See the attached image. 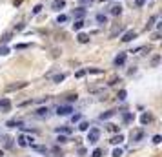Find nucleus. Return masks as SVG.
I'll list each match as a JSON object with an SVG mask.
<instances>
[{
    "label": "nucleus",
    "instance_id": "obj_1",
    "mask_svg": "<svg viewBox=\"0 0 162 157\" xmlns=\"http://www.w3.org/2000/svg\"><path fill=\"white\" fill-rule=\"evenodd\" d=\"M99 137H100V130L99 128H91L89 132H87V141H89L91 144H95L97 141H99Z\"/></svg>",
    "mask_w": 162,
    "mask_h": 157
},
{
    "label": "nucleus",
    "instance_id": "obj_2",
    "mask_svg": "<svg viewBox=\"0 0 162 157\" xmlns=\"http://www.w3.org/2000/svg\"><path fill=\"white\" fill-rule=\"evenodd\" d=\"M0 111H2V113L11 111V101L9 99H0Z\"/></svg>",
    "mask_w": 162,
    "mask_h": 157
},
{
    "label": "nucleus",
    "instance_id": "obj_3",
    "mask_svg": "<svg viewBox=\"0 0 162 157\" xmlns=\"http://www.w3.org/2000/svg\"><path fill=\"white\" fill-rule=\"evenodd\" d=\"M27 82H15V84H7L6 86V91H17V90H22V88H26Z\"/></svg>",
    "mask_w": 162,
    "mask_h": 157
},
{
    "label": "nucleus",
    "instance_id": "obj_4",
    "mask_svg": "<svg viewBox=\"0 0 162 157\" xmlns=\"http://www.w3.org/2000/svg\"><path fill=\"white\" fill-rule=\"evenodd\" d=\"M135 37H137V31H133V29H129V31H126L124 35H122V38H120V40H122V42H129V40H133Z\"/></svg>",
    "mask_w": 162,
    "mask_h": 157
},
{
    "label": "nucleus",
    "instance_id": "obj_5",
    "mask_svg": "<svg viewBox=\"0 0 162 157\" xmlns=\"http://www.w3.org/2000/svg\"><path fill=\"white\" fill-rule=\"evenodd\" d=\"M71 111H73L71 106H58V108H57V115H62V117H64V115H69Z\"/></svg>",
    "mask_w": 162,
    "mask_h": 157
},
{
    "label": "nucleus",
    "instance_id": "obj_6",
    "mask_svg": "<svg viewBox=\"0 0 162 157\" xmlns=\"http://www.w3.org/2000/svg\"><path fill=\"white\" fill-rule=\"evenodd\" d=\"M142 137H144V128H139V130H133V132H131V139H133L135 143H137V141H140Z\"/></svg>",
    "mask_w": 162,
    "mask_h": 157
},
{
    "label": "nucleus",
    "instance_id": "obj_7",
    "mask_svg": "<svg viewBox=\"0 0 162 157\" xmlns=\"http://www.w3.org/2000/svg\"><path fill=\"white\" fill-rule=\"evenodd\" d=\"M122 33H124V26H115L109 33V38H115L117 35H122Z\"/></svg>",
    "mask_w": 162,
    "mask_h": 157
},
{
    "label": "nucleus",
    "instance_id": "obj_8",
    "mask_svg": "<svg viewBox=\"0 0 162 157\" xmlns=\"http://www.w3.org/2000/svg\"><path fill=\"white\" fill-rule=\"evenodd\" d=\"M126 53H119V55H117L115 57V60H113V62H115V66L117 68H119V66H122V64H124V62H126Z\"/></svg>",
    "mask_w": 162,
    "mask_h": 157
},
{
    "label": "nucleus",
    "instance_id": "obj_9",
    "mask_svg": "<svg viewBox=\"0 0 162 157\" xmlns=\"http://www.w3.org/2000/svg\"><path fill=\"white\" fill-rule=\"evenodd\" d=\"M51 7L55 9V11H60V9H64V7H66V2H64V0H53Z\"/></svg>",
    "mask_w": 162,
    "mask_h": 157
},
{
    "label": "nucleus",
    "instance_id": "obj_10",
    "mask_svg": "<svg viewBox=\"0 0 162 157\" xmlns=\"http://www.w3.org/2000/svg\"><path fill=\"white\" fill-rule=\"evenodd\" d=\"M35 115L37 117H46L47 119V117H49V108H38V110L35 111Z\"/></svg>",
    "mask_w": 162,
    "mask_h": 157
},
{
    "label": "nucleus",
    "instance_id": "obj_11",
    "mask_svg": "<svg viewBox=\"0 0 162 157\" xmlns=\"http://www.w3.org/2000/svg\"><path fill=\"white\" fill-rule=\"evenodd\" d=\"M109 13L113 15V17H119V15L122 13V6H120V4H115V6L109 9Z\"/></svg>",
    "mask_w": 162,
    "mask_h": 157
},
{
    "label": "nucleus",
    "instance_id": "obj_12",
    "mask_svg": "<svg viewBox=\"0 0 162 157\" xmlns=\"http://www.w3.org/2000/svg\"><path fill=\"white\" fill-rule=\"evenodd\" d=\"M77 40L80 42V44H86V42H89V35H86V33H78Z\"/></svg>",
    "mask_w": 162,
    "mask_h": 157
},
{
    "label": "nucleus",
    "instance_id": "obj_13",
    "mask_svg": "<svg viewBox=\"0 0 162 157\" xmlns=\"http://www.w3.org/2000/svg\"><path fill=\"white\" fill-rule=\"evenodd\" d=\"M84 20H82V18H78V20H75V24H73V29H75V31H80L82 28H84Z\"/></svg>",
    "mask_w": 162,
    "mask_h": 157
},
{
    "label": "nucleus",
    "instance_id": "obj_14",
    "mask_svg": "<svg viewBox=\"0 0 162 157\" xmlns=\"http://www.w3.org/2000/svg\"><path fill=\"white\" fill-rule=\"evenodd\" d=\"M122 141H124V135H122V134H119V135H115V137H113V139L109 141V143H111V144H120Z\"/></svg>",
    "mask_w": 162,
    "mask_h": 157
},
{
    "label": "nucleus",
    "instance_id": "obj_15",
    "mask_svg": "<svg viewBox=\"0 0 162 157\" xmlns=\"http://www.w3.org/2000/svg\"><path fill=\"white\" fill-rule=\"evenodd\" d=\"M140 122H142V124H149V122H151V115L149 113H142V117H140Z\"/></svg>",
    "mask_w": 162,
    "mask_h": 157
},
{
    "label": "nucleus",
    "instance_id": "obj_16",
    "mask_svg": "<svg viewBox=\"0 0 162 157\" xmlns=\"http://www.w3.org/2000/svg\"><path fill=\"white\" fill-rule=\"evenodd\" d=\"M6 126H9V128H17V126H18V128H22V121H17V119H15V121H9Z\"/></svg>",
    "mask_w": 162,
    "mask_h": 157
},
{
    "label": "nucleus",
    "instance_id": "obj_17",
    "mask_svg": "<svg viewBox=\"0 0 162 157\" xmlns=\"http://www.w3.org/2000/svg\"><path fill=\"white\" fill-rule=\"evenodd\" d=\"M2 139H4V146H6V148H11V146H13V139L9 135H4Z\"/></svg>",
    "mask_w": 162,
    "mask_h": 157
},
{
    "label": "nucleus",
    "instance_id": "obj_18",
    "mask_svg": "<svg viewBox=\"0 0 162 157\" xmlns=\"http://www.w3.org/2000/svg\"><path fill=\"white\" fill-rule=\"evenodd\" d=\"M84 15H86V9H84V7H78L77 11H75V20H78V18H82Z\"/></svg>",
    "mask_w": 162,
    "mask_h": 157
},
{
    "label": "nucleus",
    "instance_id": "obj_19",
    "mask_svg": "<svg viewBox=\"0 0 162 157\" xmlns=\"http://www.w3.org/2000/svg\"><path fill=\"white\" fill-rule=\"evenodd\" d=\"M18 146H22V148H24V146H29L26 135H20V137H18Z\"/></svg>",
    "mask_w": 162,
    "mask_h": 157
},
{
    "label": "nucleus",
    "instance_id": "obj_20",
    "mask_svg": "<svg viewBox=\"0 0 162 157\" xmlns=\"http://www.w3.org/2000/svg\"><path fill=\"white\" fill-rule=\"evenodd\" d=\"M55 132L57 134H71V128L69 126H60V128H57Z\"/></svg>",
    "mask_w": 162,
    "mask_h": 157
},
{
    "label": "nucleus",
    "instance_id": "obj_21",
    "mask_svg": "<svg viewBox=\"0 0 162 157\" xmlns=\"http://www.w3.org/2000/svg\"><path fill=\"white\" fill-rule=\"evenodd\" d=\"M97 22H99V24H107V17H106V15H102V13H99V15H97Z\"/></svg>",
    "mask_w": 162,
    "mask_h": 157
},
{
    "label": "nucleus",
    "instance_id": "obj_22",
    "mask_svg": "<svg viewBox=\"0 0 162 157\" xmlns=\"http://www.w3.org/2000/svg\"><path fill=\"white\" fill-rule=\"evenodd\" d=\"M113 115H115V111L109 110V111H106V113H102V115H100V119H102V121H106V119H111Z\"/></svg>",
    "mask_w": 162,
    "mask_h": 157
},
{
    "label": "nucleus",
    "instance_id": "obj_23",
    "mask_svg": "<svg viewBox=\"0 0 162 157\" xmlns=\"http://www.w3.org/2000/svg\"><path fill=\"white\" fill-rule=\"evenodd\" d=\"M157 20H159V17H151V18H149V22L146 24V29H151V28H153V24H155Z\"/></svg>",
    "mask_w": 162,
    "mask_h": 157
},
{
    "label": "nucleus",
    "instance_id": "obj_24",
    "mask_svg": "<svg viewBox=\"0 0 162 157\" xmlns=\"http://www.w3.org/2000/svg\"><path fill=\"white\" fill-rule=\"evenodd\" d=\"M159 64H160V55H155L153 58H151V66H153V68H157Z\"/></svg>",
    "mask_w": 162,
    "mask_h": 157
},
{
    "label": "nucleus",
    "instance_id": "obj_25",
    "mask_svg": "<svg viewBox=\"0 0 162 157\" xmlns=\"http://www.w3.org/2000/svg\"><path fill=\"white\" fill-rule=\"evenodd\" d=\"M78 130H82V132H87V130H89V124H87L86 121H82L80 124H78Z\"/></svg>",
    "mask_w": 162,
    "mask_h": 157
},
{
    "label": "nucleus",
    "instance_id": "obj_26",
    "mask_svg": "<svg viewBox=\"0 0 162 157\" xmlns=\"http://www.w3.org/2000/svg\"><path fill=\"white\" fill-rule=\"evenodd\" d=\"M64 78H66V75H64V73H58V75L53 77V82H62Z\"/></svg>",
    "mask_w": 162,
    "mask_h": 157
},
{
    "label": "nucleus",
    "instance_id": "obj_27",
    "mask_svg": "<svg viewBox=\"0 0 162 157\" xmlns=\"http://www.w3.org/2000/svg\"><path fill=\"white\" fill-rule=\"evenodd\" d=\"M66 20H67V17H66V15H58V18H57V24H64Z\"/></svg>",
    "mask_w": 162,
    "mask_h": 157
},
{
    "label": "nucleus",
    "instance_id": "obj_28",
    "mask_svg": "<svg viewBox=\"0 0 162 157\" xmlns=\"http://www.w3.org/2000/svg\"><path fill=\"white\" fill-rule=\"evenodd\" d=\"M93 2H95V0H78V4H80V6H91Z\"/></svg>",
    "mask_w": 162,
    "mask_h": 157
},
{
    "label": "nucleus",
    "instance_id": "obj_29",
    "mask_svg": "<svg viewBox=\"0 0 162 157\" xmlns=\"http://www.w3.org/2000/svg\"><path fill=\"white\" fill-rule=\"evenodd\" d=\"M126 95H127V93H126V90H120L117 97H119V101H124V99H126Z\"/></svg>",
    "mask_w": 162,
    "mask_h": 157
},
{
    "label": "nucleus",
    "instance_id": "obj_30",
    "mask_svg": "<svg viewBox=\"0 0 162 157\" xmlns=\"http://www.w3.org/2000/svg\"><path fill=\"white\" fill-rule=\"evenodd\" d=\"M87 71L89 73H97V75H99V73H104V70H99V68H89Z\"/></svg>",
    "mask_w": 162,
    "mask_h": 157
},
{
    "label": "nucleus",
    "instance_id": "obj_31",
    "mask_svg": "<svg viewBox=\"0 0 162 157\" xmlns=\"http://www.w3.org/2000/svg\"><path fill=\"white\" fill-rule=\"evenodd\" d=\"M133 119H135L133 113H126V115H124V121H126V122H129V121H133Z\"/></svg>",
    "mask_w": 162,
    "mask_h": 157
},
{
    "label": "nucleus",
    "instance_id": "obj_32",
    "mask_svg": "<svg viewBox=\"0 0 162 157\" xmlns=\"http://www.w3.org/2000/svg\"><path fill=\"white\" fill-rule=\"evenodd\" d=\"M31 148L37 150V152H46V146H35V144H31Z\"/></svg>",
    "mask_w": 162,
    "mask_h": 157
},
{
    "label": "nucleus",
    "instance_id": "obj_33",
    "mask_svg": "<svg viewBox=\"0 0 162 157\" xmlns=\"http://www.w3.org/2000/svg\"><path fill=\"white\" fill-rule=\"evenodd\" d=\"M84 75H86V70H78V71L75 73V77H77V78H80V77H84Z\"/></svg>",
    "mask_w": 162,
    "mask_h": 157
},
{
    "label": "nucleus",
    "instance_id": "obj_34",
    "mask_svg": "<svg viewBox=\"0 0 162 157\" xmlns=\"http://www.w3.org/2000/svg\"><path fill=\"white\" fill-rule=\"evenodd\" d=\"M122 155V150L120 148H115V150H113V157H120Z\"/></svg>",
    "mask_w": 162,
    "mask_h": 157
},
{
    "label": "nucleus",
    "instance_id": "obj_35",
    "mask_svg": "<svg viewBox=\"0 0 162 157\" xmlns=\"http://www.w3.org/2000/svg\"><path fill=\"white\" fill-rule=\"evenodd\" d=\"M107 130H109V132H119V126H117V124H109V126H107Z\"/></svg>",
    "mask_w": 162,
    "mask_h": 157
},
{
    "label": "nucleus",
    "instance_id": "obj_36",
    "mask_svg": "<svg viewBox=\"0 0 162 157\" xmlns=\"http://www.w3.org/2000/svg\"><path fill=\"white\" fill-rule=\"evenodd\" d=\"M40 11H42V6L38 4V6H35V9H33V15H38Z\"/></svg>",
    "mask_w": 162,
    "mask_h": 157
},
{
    "label": "nucleus",
    "instance_id": "obj_37",
    "mask_svg": "<svg viewBox=\"0 0 162 157\" xmlns=\"http://www.w3.org/2000/svg\"><path fill=\"white\" fill-rule=\"evenodd\" d=\"M93 157H102V150H100V148H97L95 152H93Z\"/></svg>",
    "mask_w": 162,
    "mask_h": 157
},
{
    "label": "nucleus",
    "instance_id": "obj_38",
    "mask_svg": "<svg viewBox=\"0 0 162 157\" xmlns=\"http://www.w3.org/2000/svg\"><path fill=\"white\" fill-rule=\"evenodd\" d=\"M144 4H146V0H135V6L137 7H142Z\"/></svg>",
    "mask_w": 162,
    "mask_h": 157
},
{
    "label": "nucleus",
    "instance_id": "obj_39",
    "mask_svg": "<svg viewBox=\"0 0 162 157\" xmlns=\"http://www.w3.org/2000/svg\"><path fill=\"white\" fill-rule=\"evenodd\" d=\"M26 48H29V44H17V50H26Z\"/></svg>",
    "mask_w": 162,
    "mask_h": 157
},
{
    "label": "nucleus",
    "instance_id": "obj_40",
    "mask_svg": "<svg viewBox=\"0 0 162 157\" xmlns=\"http://www.w3.org/2000/svg\"><path fill=\"white\" fill-rule=\"evenodd\" d=\"M117 82H120V81H119V78H117V77H113V78H111V81H109V82H107V84H109V86H113V84H117Z\"/></svg>",
    "mask_w": 162,
    "mask_h": 157
},
{
    "label": "nucleus",
    "instance_id": "obj_41",
    "mask_svg": "<svg viewBox=\"0 0 162 157\" xmlns=\"http://www.w3.org/2000/svg\"><path fill=\"white\" fill-rule=\"evenodd\" d=\"M24 28H26V26H24V24H17V26H15V29H17V31H22Z\"/></svg>",
    "mask_w": 162,
    "mask_h": 157
},
{
    "label": "nucleus",
    "instance_id": "obj_42",
    "mask_svg": "<svg viewBox=\"0 0 162 157\" xmlns=\"http://www.w3.org/2000/svg\"><path fill=\"white\" fill-rule=\"evenodd\" d=\"M160 141H162V139H160V135H155V137H153V143H155V144H159Z\"/></svg>",
    "mask_w": 162,
    "mask_h": 157
},
{
    "label": "nucleus",
    "instance_id": "obj_43",
    "mask_svg": "<svg viewBox=\"0 0 162 157\" xmlns=\"http://www.w3.org/2000/svg\"><path fill=\"white\" fill-rule=\"evenodd\" d=\"M57 141H58V143H67V139H66V137H64V135H60V137H58Z\"/></svg>",
    "mask_w": 162,
    "mask_h": 157
},
{
    "label": "nucleus",
    "instance_id": "obj_44",
    "mask_svg": "<svg viewBox=\"0 0 162 157\" xmlns=\"http://www.w3.org/2000/svg\"><path fill=\"white\" fill-rule=\"evenodd\" d=\"M160 38V31H157V33H153V40H159Z\"/></svg>",
    "mask_w": 162,
    "mask_h": 157
},
{
    "label": "nucleus",
    "instance_id": "obj_45",
    "mask_svg": "<svg viewBox=\"0 0 162 157\" xmlns=\"http://www.w3.org/2000/svg\"><path fill=\"white\" fill-rule=\"evenodd\" d=\"M67 101H69V102H73V101H77V93H75V95H69V97H67Z\"/></svg>",
    "mask_w": 162,
    "mask_h": 157
},
{
    "label": "nucleus",
    "instance_id": "obj_46",
    "mask_svg": "<svg viewBox=\"0 0 162 157\" xmlns=\"http://www.w3.org/2000/svg\"><path fill=\"white\" fill-rule=\"evenodd\" d=\"M80 121V115H73V122H78Z\"/></svg>",
    "mask_w": 162,
    "mask_h": 157
},
{
    "label": "nucleus",
    "instance_id": "obj_47",
    "mask_svg": "<svg viewBox=\"0 0 162 157\" xmlns=\"http://www.w3.org/2000/svg\"><path fill=\"white\" fill-rule=\"evenodd\" d=\"M99 2H107V0H99Z\"/></svg>",
    "mask_w": 162,
    "mask_h": 157
}]
</instances>
